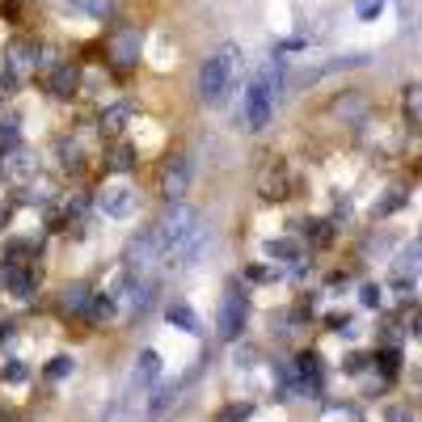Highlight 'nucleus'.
<instances>
[{"mask_svg": "<svg viewBox=\"0 0 422 422\" xmlns=\"http://www.w3.org/2000/svg\"><path fill=\"white\" fill-rule=\"evenodd\" d=\"M241 72H245L241 46H237V42H220V46L199 63V80H194V89H199V97H203L207 106H220V101L241 85Z\"/></svg>", "mask_w": 422, "mask_h": 422, "instance_id": "obj_1", "label": "nucleus"}, {"mask_svg": "<svg viewBox=\"0 0 422 422\" xmlns=\"http://www.w3.org/2000/svg\"><path fill=\"white\" fill-rule=\"evenodd\" d=\"M275 97H279V63L262 68L245 89V127L249 131H266L275 123Z\"/></svg>", "mask_w": 422, "mask_h": 422, "instance_id": "obj_2", "label": "nucleus"}, {"mask_svg": "<svg viewBox=\"0 0 422 422\" xmlns=\"http://www.w3.org/2000/svg\"><path fill=\"white\" fill-rule=\"evenodd\" d=\"M199 224H203L199 207H190L186 199H182V203H169V207H165V216L152 224L156 245H161V262H165V258H169V254H173V249H178V245H182L194 228H199Z\"/></svg>", "mask_w": 422, "mask_h": 422, "instance_id": "obj_3", "label": "nucleus"}, {"mask_svg": "<svg viewBox=\"0 0 422 422\" xmlns=\"http://www.w3.org/2000/svg\"><path fill=\"white\" fill-rule=\"evenodd\" d=\"M190 186H194V165H190V156H186V152H169L165 165H161V173H156L161 199H165V203H182V199L190 194Z\"/></svg>", "mask_w": 422, "mask_h": 422, "instance_id": "obj_4", "label": "nucleus"}, {"mask_svg": "<svg viewBox=\"0 0 422 422\" xmlns=\"http://www.w3.org/2000/svg\"><path fill=\"white\" fill-rule=\"evenodd\" d=\"M245 321H249V296L241 283H228L224 300H220V313H216V330L224 342H237L245 334Z\"/></svg>", "mask_w": 422, "mask_h": 422, "instance_id": "obj_5", "label": "nucleus"}, {"mask_svg": "<svg viewBox=\"0 0 422 422\" xmlns=\"http://www.w3.org/2000/svg\"><path fill=\"white\" fill-rule=\"evenodd\" d=\"M123 266L135 271V275H152V266H161V245H156V232L144 228L127 241V254H123Z\"/></svg>", "mask_w": 422, "mask_h": 422, "instance_id": "obj_6", "label": "nucleus"}, {"mask_svg": "<svg viewBox=\"0 0 422 422\" xmlns=\"http://www.w3.org/2000/svg\"><path fill=\"white\" fill-rule=\"evenodd\" d=\"M325 114H330L334 123H364V118L372 114V97H368L364 89H342L338 97H330Z\"/></svg>", "mask_w": 422, "mask_h": 422, "instance_id": "obj_7", "label": "nucleus"}, {"mask_svg": "<svg viewBox=\"0 0 422 422\" xmlns=\"http://www.w3.org/2000/svg\"><path fill=\"white\" fill-rule=\"evenodd\" d=\"M139 51H144V30L139 25H123V30H114V38H110V59L118 63V68H135L139 63Z\"/></svg>", "mask_w": 422, "mask_h": 422, "instance_id": "obj_8", "label": "nucleus"}, {"mask_svg": "<svg viewBox=\"0 0 422 422\" xmlns=\"http://www.w3.org/2000/svg\"><path fill=\"white\" fill-rule=\"evenodd\" d=\"M135 207H139V190H135L131 182H114V186L101 194V216H106V220H127Z\"/></svg>", "mask_w": 422, "mask_h": 422, "instance_id": "obj_9", "label": "nucleus"}, {"mask_svg": "<svg viewBox=\"0 0 422 422\" xmlns=\"http://www.w3.org/2000/svg\"><path fill=\"white\" fill-rule=\"evenodd\" d=\"M287 190H292V169H287L283 161H271V165L258 173V199L279 203V199H287Z\"/></svg>", "mask_w": 422, "mask_h": 422, "instance_id": "obj_10", "label": "nucleus"}, {"mask_svg": "<svg viewBox=\"0 0 422 422\" xmlns=\"http://www.w3.org/2000/svg\"><path fill=\"white\" fill-rule=\"evenodd\" d=\"M4 68H8L13 76H21V80H25V76L38 68V46H34L30 38H13V42H8V51H4Z\"/></svg>", "mask_w": 422, "mask_h": 422, "instance_id": "obj_11", "label": "nucleus"}, {"mask_svg": "<svg viewBox=\"0 0 422 422\" xmlns=\"http://www.w3.org/2000/svg\"><path fill=\"white\" fill-rule=\"evenodd\" d=\"M42 89H46L51 97L68 101V97L80 89V68H76V63H68V59H63V63H55V68L46 72V85H42Z\"/></svg>", "mask_w": 422, "mask_h": 422, "instance_id": "obj_12", "label": "nucleus"}, {"mask_svg": "<svg viewBox=\"0 0 422 422\" xmlns=\"http://www.w3.org/2000/svg\"><path fill=\"white\" fill-rule=\"evenodd\" d=\"M131 114H135V106H131V101H114V106H106V110H101V118H97V135H101V139H118V135L127 131Z\"/></svg>", "mask_w": 422, "mask_h": 422, "instance_id": "obj_13", "label": "nucleus"}, {"mask_svg": "<svg viewBox=\"0 0 422 422\" xmlns=\"http://www.w3.org/2000/svg\"><path fill=\"white\" fill-rule=\"evenodd\" d=\"M118 317H123V313H118V300H114L110 292H93L80 321H89V325H114Z\"/></svg>", "mask_w": 422, "mask_h": 422, "instance_id": "obj_14", "label": "nucleus"}, {"mask_svg": "<svg viewBox=\"0 0 422 422\" xmlns=\"http://www.w3.org/2000/svg\"><path fill=\"white\" fill-rule=\"evenodd\" d=\"M156 380H161V355L148 347V351H139V355H135V368H131V385H135V389H152Z\"/></svg>", "mask_w": 422, "mask_h": 422, "instance_id": "obj_15", "label": "nucleus"}, {"mask_svg": "<svg viewBox=\"0 0 422 422\" xmlns=\"http://www.w3.org/2000/svg\"><path fill=\"white\" fill-rule=\"evenodd\" d=\"M0 173H4L8 182H25V178L34 173V156H30V148L21 144V148L4 152V156H0Z\"/></svg>", "mask_w": 422, "mask_h": 422, "instance_id": "obj_16", "label": "nucleus"}, {"mask_svg": "<svg viewBox=\"0 0 422 422\" xmlns=\"http://www.w3.org/2000/svg\"><path fill=\"white\" fill-rule=\"evenodd\" d=\"M165 317H169V325H173V330H182V334H203L199 313H194L190 304H182V300H173V304L165 309Z\"/></svg>", "mask_w": 422, "mask_h": 422, "instance_id": "obj_17", "label": "nucleus"}, {"mask_svg": "<svg viewBox=\"0 0 422 422\" xmlns=\"http://www.w3.org/2000/svg\"><path fill=\"white\" fill-rule=\"evenodd\" d=\"M178 402V385H152V397H148V418L152 422H161L165 414H169V406Z\"/></svg>", "mask_w": 422, "mask_h": 422, "instance_id": "obj_18", "label": "nucleus"}, {"mask_svg": "<svg viewBox=\"0 0 422 422\" xmlns=\"http://www.w3.org/2000/svg\"><path fill=\"white\" fill-rule=\"evenodd\" d=\"M8 292H13V300H34V296H38V275L13 266V271H8Z\"/></svg>", "mask_w": 422, "mask_h": 422, "instance_id": "obj_19", "label": "nucleus"}, {"mask_svg": "<svg viewBox=\"0 0 422 422\" xmlns=\"http://www.w3.org/2000/svg\"><path fill=\"white\" fill-rule=\"evenodd\" d=\"M89 296H93V287H85V283H72V287L63 292L59 309H63V313H72V317H85V304H89Z\"/></svg>", "mask_w": 422, "mask_h": 422, "instance_id": "obj_20", "label": "nucleus"}, {"mask_svg": "<svg viewBox=\"0 0 422 422\" xmlns=\"http://www.w3.org/2000/svg\"><path fill=\"white\" fill-rule=\"evenodd\" d=\"M72 8L85 13V17H93V21H110L118 13V0H72Z\"/></svg>", "mask_w": 422, "mask_h": 422, "instance_id": "obj_21", "label": "nucleus"}, {"mask_svg": "<svg viewBox=\"0 0 422 422\" xmlns=\"http://www.w3.org/2000/svg\"><path fill=\"white\" fill-rule=\"evenodd\" d=\"M135 161H139V156H135V148H131V144H114V148H110V156H106L110 173H131V169H135Z\"/></svg>", "mask_w": 422, "mask_h": 422, "instance_id": "obj_22", "label": "nucleus"}, {"mask_svg": "<svg viewBox=\"0 0 422 422\" xmlns=\"http://www.w3.org/2000/svg\"><path fill=\"white\" fill-rule=\"evenodd\" d=\"M262 254H271V258H279V262H296V258H300V245H296V241H266Z\"/></svg>", "mask_w": 422, "mask_h": 422, "instance_id": "obj_23", "label": "nucleus"}, {"mask_svg": "<svg viewBox=\"0 0 422 422\" xmlns=\"http://www.w3.org/2000/svg\"><path fill=\"white\" fill-rule=\"evenodd\" d=\"M406 118L422 127V85H410V89H406Z\"/></svg>", "mask_w": 422, "mask_h": 422, "instance_id": "obj_24", "label": "nucleus"}, {"mask_svg": "<svg viewBox=\"0 0 422 422\" xmlns=\"http://www.w3.org/2000/svg\"><path fill=\"white\" fill-rule=\"evenodd\" d=\"M72 368H76V364H72V355H59V359H51V364H46V380H51V385H59L63 376H72Z\"/></svg>", "mask_w": 422, "mask_h": 422, "instance_id": "obj_25", "label": "nucleus"}, {"mask_svg": "<svg viewBox=\"0 0 422 422\" xmlns=\"http://www.w3.org/2000/svg\"><path fill=\"white\" fill-rule=\"evenodd\" d=\"M368 63V55H342V59H330L325 68H321V76H330V72H347V68H364Z\"/></svg>", "mask_w": 422, "mask_h": 422, "instance_id": "obj_26", "label": "nucleus"}, {"mask_svg": "<svg viewBox=\"0 0 422 422\" xmlns=\"http://www.w3.org/2000/svg\"><path fill=\"white\" fill-rule=\"evenodd\" d=\"M13 148H21V131H17L13 123H0V156L13 152Z\"/></svg>", "mask_w": 422, "mask_h": 422, "instance_id": "obj_27", "label": "nucleus"}, {"mask_svg": "<svg viewBox=\"0 0 422 422\" xmlns=\"http://www.w3.org/2000/svg\"><path fill=\"white\" fill-rule=\"evenodd\" d=\"M418 266H422V249H406V258H397L393 271H397V275H414Z\"/></svg>", "mask_w": 422, "mask_h": 422, "instance_id": "obj_28", "label": "nucleus"}, {"mask_svg": "<svg viewBox=\"0 0 422 422\" xmlns=\"http://www.w3.org/2000/svg\"><path fill=\"white\" fill-rule=\"evenodd\" d=\"M380 8H385V0H355L359 21H376V17H380Z\"/></svg>", "mask_w": 422, "mask_h": 422, "instance_id": "obj_29", "label": "nucleus"}, {"mask_svg": "<svg viewBox=\"0 0 422 422\" xmlns=\"http://www.w3.org/2000/svg\"><path fill=\"white\" fill-rule=\"evenodd\" d=\"M376 364H380V372H385V376H393V372H402V351H380V359H376Z\"/></svg>", "mask_w": 422, "mask_h": 422, "instance_id": "obj_30", "label": "nucleus"}, {"mask_svg": "<svg viewBox=\"0 0 422 422\" xmlns=\"http://www.w3.org/2000/svg\"><path fill=\"white\" fill-rule=\"evenodd\" d=\"M359 300H364L368 309H376V304H380V287H376V283H364V287H359Z\"/></svg>", "mask_w": 422, "mask_h": 422, "instance_id": "obj_31", "label": "nucleus"}, {"mask_svg": "<svg viewBox=\"0 0 422 422\" xmlns=\"http://www.w3.org/2000/svg\"><path fill=\"white\" fill-rule=\"evenodd\" d=\"M17 80H21V76H13V72L4 68V72H0V97H13V93H17Z\"/></svg>", "mask_w": 422, "mask_h": 422, "instance_id": "obj_32", "label": "nucleus"}, {"mask_svg": "<svg viewBox=\"0 0 422 422\" xmlns=\"http://www.w3.org/2000/svg\"><path fill=\"white\" fill-rule=\"evenodd\" d=\"M389 422H414L410 406H393V410H389Z\"/></svg>", "mask_w": 422, "mask_h": 422, "instance_id": "obj_33", "label": "nucleus"}, {"mask_svg": "<svg viewBox=\"0 0 422 422\" xmlns=\"http://www.w3.org/2000/svg\"><path fill=\"white\" fill-rule=\"evenodd\" d=\"M249 410H254V406H232V410H224V422H241Z\"/></svg>", "mask_w": 422, "mask_h": 422, "instance_id": "obj_34", "label": "nucleus"}, {"mask_svg": "<svg viewBox=\"0 0 422 422\" xmlns=\"http://www.w3.org/2000/svg\"><path fill=\"white\" fill-rule=\"evenodd\" d=\"M330 237H334V228H325V224H313V241H317V245H325Z\"/></svg>", "mask_w": 422, "mask_h": 422, "instance_id": "obj_35", "label": "nucleus"}, {"mask_svg": "<svg viewBox=\"0 0 422 422\" xmlns=\"http://www.w3.org/2000/svg\"><path fill=\"white\" fill-rule=\"evenodd\" d=\"M4 380H25V368H21V364H8V372H4Z\"/></svg>", "mask_w": 422, "mask_h": 422, "instance_id": "obj_36", "label": "nucleus"}, {"mask_svg": "<svg viewBox=\"0 0 422 422\" xmlns=\"http://www.w3.org/2000/svg\"><path fill=\"white\" fill-rule=\"evenodd\" d=\"M414 338L422 342V313H418V321H414Z\"/></svg>", "mask_w": 422, "mask_h": 422, "instance_id": "obj_37", "label": "nucleus"}, {"mask_svg": "<svg viewBox=\"0 0 422 422\" xmlns=\"http://www.w3.org/2000/svg\"><path fill=\"white\" fill-rule=\"evenodd\" d=\"M0 422H8V414H4V410H0Z\"/></svg>", "mask_w": 422, "mask_h": 422, "instance_id": "obj_38", "label": "nucleus"}]
</instances>
